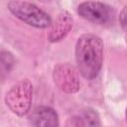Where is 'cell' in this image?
<instances>
[{
    "instance_id": "obj_8",
    "label": "cell",
    "mask_w": 127,
    "mask_h": 127,
    "mask_svg": "<svg viewBox=\"0 0 127 127\" xmlns=\"http://www.w3.org/2000/svg\"><path fill=\"white\" fill-rule=\"evenodd\" d=\"M99 116L93 109H84L69 117L65 127H99Z\"/></svg>"
},
{
    "instance_id": "obj_9",
    "label": "cell",
    "mask_w": 127,
    "mask_h": 127,
    "mask_svg": "<svg viewBox=\"0 0 127 127\" xmlns=\"http://www.w3.org/2000/svg\"><path fill=\"white\" fill-rule=\"evenodd\" d=\"M14 65V58L9 52H0V80L3 79L12 69Z\"/></svg>"
},
{
    "instance_id": "obj_10",
    "label": "cell",
    "mask_w": 127,
    "mask_h": 127,
    "mask_svg": "<svg viewBox=\"0 0 127 127\" xmlns=\"http://www.w3.org/2000/svg\"><path fill=\"white\" fill-rule=\"evenodd\" d=\"M119 20H120L121 26H122L123 29L125 30V28H126V7H124L123 10L121 11L120 16H119Z\"/></svg>"
},
{
    "instance_id": "obj_3",
    "label": "cell",
    "mask_w": 127,
    "mask_h": 127,
    "mask_svg": "<svg viewBox=\"0 0 127 127\" xmlns=\"http://www.w3.org/2000/svg\"><path fill=\"white\" fill-rule=\"evenodd\" d=\"M32 95L33 85L30 80L21 79L7 91L5 102L13 113L23 116L31 107Z\"/></svg>"
},
{
    "instance_id": "obj_4",
    "label": "cell",
    "mask_w": 127,
    "mask_h": 127,
    "mask_svg": "<svg viewBox=\"0 0 127 127\" xmlns=\"http://www.w3.org/2000/svg\"><path fill=\"white\" fill-rule=\"evenodd\" d=\"M77 13L83 19L97 25H111L115 18V10L112 6L97 2L85 1L78 5Z\"/></svg>"
},
{
    "instance_id": "obj_6",
    "label": "cell",
    "mask_w": 127,
    "mask_h": 127,
    "mask_svg": "<svg viewBox=\"0 0 127 127\" xmlns=\"http://www.w3.org/2000/svg\"><path fill=\"white\" fill-rule=\"evenodd\" d=\"M72 28V18L66 11L61 12L56 18L55 22L51 24L49 33V40L52 43L63 40Z\"/></svg>"
},
{
    "instance_id": "obj_2",
    "label": "cell",
    "mask_w": 127,
    "mask_h": 127,
    "mask_svg": "<svg viewBox=\"0 0 127 127\" xmlns=\"http://www.w3.org/2000/svg\"><path fill=\"white\" fill-rule=\"evenodd\" d=\"M7 7L14 16L30 26L44 29L52 24L51 17L33 3L26 1H10Z\"/></svg>"
},
{
    "instance_id": "obj_5",
    "label": "cell",
    "mask_w": 127,
    "mask_h": 127,
    "mask_svg": "<svg viewBox=\"0 0 127 127\" xmlns=\"http://www.w3.org/2000/svg\"><path fill=\"white\" fill-rule=\"evenodd\" d=\"M54 81L64 92L74 93L80 88V79L78 70L71 64H59L53 71Z\"/></svg>"
},
{
    "instance_id": "obj_7",
    "label": "cell",
    "mask_w": 127,
    "mask_h": 127,
    "mask_svg": "<svg viewBox=\"0 0 127 127\" xmlns=\"http://www.w3.org/2000/svg\"><path fill=\"white\" fill-rule=\"evenodd\" d=\"M34 127H59V117L55 109L49 106H38L31 116Z\"/></svg>"
},
{
    "instance_id": "obj_1",
    "label": "cell",
    "mask_w": 127,
    "mask_h": 127,
    "mask_svg": "<svg viewBox=\"0 0 127 127\" xmlns=\"http://www.w3.org/2000/svg\"><path fill=\"white\" fill-rule=\"evenodd\" d=\"M77 70L86 79L95 78L102 66L103 42L93 34L81 35L75 45Z\"/></svg>"
}]
</instances>
